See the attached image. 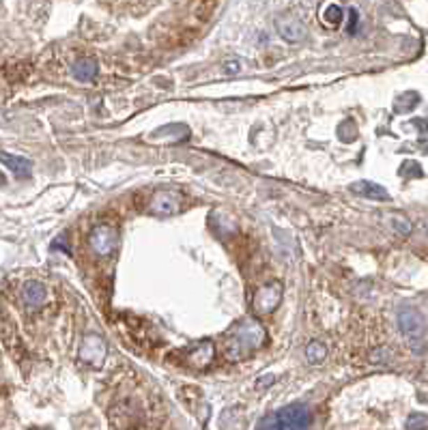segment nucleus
<instances>
[{
    "mask_svg": "<svg viewBox=\"0 0 428 430\" xmlns=\"http://www.w3.org/2000/svg\"><path fill=\"white\" fill-rule=\"evenodd\" d=\"M267 342V329L258 318H244L226 340V357L230 362H242L254 355Z\"/></svg>",
    "mask_w": 428,
    "mask_h": 430,
    "instance_id": "1",
    "label": "nucleus"
},
{
    "mask_svg": "<svg viewBox=\"0 0 428 430\" xmlns=\"http://www.w3.org/2000/svg\"><path fill=\"white\" fill-rule=\"evenodd\" d=\"M312 415L306 405H288L276 413H270L258 420L256 430H310Z\"/></svg>",
    "mask_w": 428,
    "mask_h": 430,
    "instance_id": "2",
    "label": "nucleus"
},
{
    "mask_svg": "<svg viewBox=\"0 0 428 430\" xmlns=\"http://www.w3.org/2000/svg\"><path fill=\"white\" fill-rule=\"evenodd\" d=\"M183 211V196L175 190H157L151 196L149 213L155 218H172Z\"/></svg>",
    "mask_w": 428,
    "mask_h": 430,
    "instance_id": "3",
    "label": "nucleus"
},
{
    "mask_svg": "<svg viewBox=\"0 0 428 430\" xmlns=\"http://www.w3.org/2000/svg\"><path fill=\"white\" fill-rule=\"evenodd\" d=\"M89 246L97 256H110L119 246V230L112 224H99L89 232Z\"/></svg>",
    "mask_w": 428,
    "mask_h": 430,
    "instance_id": "4",
    "label": "nucleus"
},
{
    "mask_svg": "<svg viewBox=\"0 0 428 430\" xmlns=\"http://www.w3.org/2000/svg\"><path fill=\"white\" fill-rule=\"evenodd\" d=\"M105 353H108V346H105V340L97 334H87L80 342V351H78V357L80 362H84L93 368H101L103 366V359H105Z\"/></svg>",
    "mask_w": 428,
    "mask_h": 430,
    "instance_id": "5",
    "label": "nucleus"
},
{
    "mask_svg": "<svg viewBox=\"0 0 428 430\" xmlns=\"http://www.w3.org/2000/svg\"><path fill=\"white\" fill-rule=\"evenodd\" d=\"M282 302V284L280 282H270L263 284L252 297V310L256 314H272Z\"/></svg>",
    "mask_w": 428,
    "mask_h": 430,
    "instance_id": "6",
    "label": "nucleus"
},
{
    "mask_svg": "<svg viewBox=\"0 0 428 430\" xmlns=\"http://www.w3.org/2000/svg\"><path fill=\"white\" fill-rule=\"evenodd\" d=\"M276 33L288 43H300L306 39V26L295 15H278L276 17Z\"/></svg>",
    "mask_w": 428,
    "mask_h": 430,
    "instance_id": "7",
    "label": "nucleus"
},
{
    "mask_svg": "<svg viewBox=\"0 0 428 430\" xmlns=\"http://www.w3.org/2000/svg\"><path fill=\"white\" fill-rule=\"evenodd\" d=\"M216 359V344L211 340H202L196 346H192L190 351L185 353V364L192 366L196 370H205L207 366H211V362Z\"/></svg>",
    "mask_w": 428,
    "mask_h": 430,
    "instance_id": "8",
    "label": "nucleus"
},
{
    "mask_svg": "<svg viewBox=\"0 0 428 430\" xmlns=\"http://www.w3.org/2000/svg\"><path fill=\"white\" fill-rule=\"evenodd\" d=\"M398 327L405 336L418 340L422 334H424V327H426V320L424 316L415 310V308H403L398 312Z\"/></svg>",
    "mask_w": 428,
    "mask_h": 430,
    "instance_id": "9",
    "label": "nucleus"
},
{
    "mask_svg": "<svg viewBox=\"0 0 428 430\" xmlns=\"http://www.w3.org/2000/svg\"><path fill=\"white\" fill-rule=\"evenodd\" d=\"M45 299H47V288H45L43 282L29 280L22 286V302L31 312H37L39 308H43Z\"/></svg>",
    "mask_w": 428,
    "mask_h": 430,
    "instance_id": "10",
    "label": "nucleus"
},
{
    "mask_svg": "<svg viewBox=\"0 0 428 430\" xmlns=\"http://www.w3.org/2000/svg\"><path fill=\"white\" fill-rule=\"evenodd\" d=\"M187 138H190V127L181 125V123H170L166 127H159L149 136L151 142H183Z\"/></svg>",
    "mask_w": 428,
    "mask_h": 430,
    "instance_id": "11",
    "label": "nucleus"
},
{
    "mask_svg": "<svg viewBox=\"0 0 428 430\" xmlns=\"http://www.w3.org/2000/svg\"><path fill=\"white\" fill-rule=\"evenodd\" d=\"M351 192L360 194L364 198H370V200H383V202L390 200V192L385 190V187L379 185V183H372V181H357V183H353Z\"/></svg>",
    "mask_w": 428,
    "mask_h": 430,
    "instance_id": "12",
    "label": "nucleus"
},
{
    "mask_svg": "<svg viewBox=\"0 0 428 430\" xmlns=\"http://www.w3.org/2000/svg\"><path fill=\"white\" fill-rule=\"evenodd\" d=\"M97 71H99V65L95 59H80L71 65V75L80 80V82H91V80H95Z\"/></svg>",
    "mask_w": 428,
    "mask_h": 430,
    "instance_id": "13",
    "label": "nucleus"
},
{
    "mask_svg": "<svg viewBox=\"0 0 428 430\" xmlns=\"http://www.w3.org/2000/svg\"><path fill=\"white\" fill-rule=\"evenodd\" d=\"M0 161H3V164L9 168V170H13V175L17 177V179H26L31 175V161L26 159V157H20V155H7V153H0Z\"/></svg>",
    "mask_w": 428,
    "mask_h": 430,
    "instance_id": "14",
    "label": "nucleus"
},
{
    "mask_svg": "<svg viewBox=\"0 0 428 430\" xmlns=\"http://www.w3.org/2000/svg\"><path fill=\"white\" fill-rule=\"evenodd\" d=\"M320 24L327 26V29H338L342 24L344 15H342V7L336 5V3H325L323 9H320V15H318Z\"/></svg>",
    "mask_w": 428,
    "mask_h": 430,
    "instance_id": "15",
    "label": "nucleus"
},
{
    "mask_svg": "<svg viewBox=\"0 0 428 430\" xmlns=\"http://www.w3.org/2000/svg\"><path fill=\"white\" fill-rule=\"evenodd\" d=\"M306 359H308V364H312V366L323 364V362L327 359V346L320 342V340H312V342L306 346Z\"/></svg>",
    "mask_w": 428,
    "mask_h": 430,
    "instance_id": "16",
    "label": "nucleus"
},
{
    "mask_svg": "<svg viewBox=\"0 0 428 430\" xmlns=\"http://www.w3.org/2000/svg\"><path fill=\"white\" fill-rule=\"evenodd\" d=\"M418 103H420V93H413V91L403 93V95L396 99V103H394V112H398V114L411 112Z\"/></svg>",
    "mask_w": 428,
    "mask_h": 430,
    "instance_id": "17",
    "label": "nucleus"
},
{
    "mask_svg": "<svg viewBox=\"0 0 428 430\" xmlns=\"http://www.w3.org/2000/svg\"><path fill=\"white\" fill-rule=\"evenodd\" d=\"M390 222H392V228H394L398 235L407 237V235L411 232V222L405 218V215H390Z\"/></svg>",
    "mask_w": 428,
    "mask_h": 430,
    "instance_id": "18",
    "label": "nucleus"
},
{
    "mask_svg": "<svg viewBox=\"0 0 428 430\" xmlns=\"http://www.w3.org/2000/svg\"><path fill=\"white\" fill-rule=\"evenodd\" d=\"M407 430H428V417L422 413H413L407 420Z\"/></svg>",
    "mask_w": 428,
    "mask_h": 430,
    "instance_id": "19",
    "label": "nucleus"
},
{
    "mask_svg": "<svg viewBox=\"0 0 428 430\" xmlns=\"http://www.w3.org/2000/svg\"><path fill=\"white\" fill-rule=\"evenodd\" d=\"M400 175L403 177H422L424 172H422L418 161H405V164L400 166Z\"/></svg>",
    "mask_w": 428,
    "mask_h": 430,
    "instance_id": "20",
    "label": "nucleus"
},
{
    "mask_svg": "<svg viewBox=\"0 0 428 430\" xmlns=\"http://www.w3.org/2000/svg\"><path fill=\"white\" fill-rule=\"evenodd\" d=\"M242 71V61H226L224 63V73L226 75H237Z\"/></svg>",
    "mask_w": 428,
    "mask_h": 430,
    "instance_id": "21",
    "label": "nucleus"
},
{
    "mask_svg": "<svg viewBox=\"0 0 428 430\" xmlns=\"http://www.w3.org/2000/svg\"><path fill=\"white\" fill-rule=\"evenodd\" d=\"M413 125L420 129L422 138H428V121L426 119H413Z\"/></svg>",
    "mask_w": 428,
    "mask_h": 430,
    "instance_id": "22",
    "label": "nucleus"
},
{
    "mask_svg": "<svg viewBox=\"0 0 428 430\" xmlns=\"http://www.w3.org/2000/svg\"><path fill=\"white\" fill-rule=\"evenodd\" d=\"M272 383H276V376H272V374H267L265 379H258L256 381V387L260 390V387H265V385H272Z\"/></svg>",
    "mask_w": 428,
    "mask_h": 430,
    "instance_id": "23",
    "label": "nucleus"
},
{
    "mask_svg": "<svg viewBox=\"0 0 428 430\" xmlns=\"http://www.w3.org/2000/svg\"><path fill=\"white\" fill-rule=\"evenodd\" d=\"M426 232H428V224H426Z\"/></svg>",
    "mask_w": 428,
    "mask_h": 430,
    "instance_id": "24",
    "label": "nucleus"
}]
</instances>
